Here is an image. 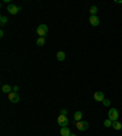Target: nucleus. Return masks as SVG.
Masks as SVG:
<instances>
[{"instance_id": "7ed1b4c3", "label": "nucleus", "mask_w": 122, "mask_h": 136, "mask_svg": "<svg viewBox=\"0 0 122 136\" xmlns=\"http://www.w3.org/2000/svg\"><path fill=\"white\" fill-rule=\"evenodd\" d=\"M76 127H77V129L80 131H85L89 128V124H88V122H85V120H81V122H77Z\"/></svg>"}, {"instance_id": "4468645a", "label": "nucleus", "mask_w": 122, "mask_h": 136, "mask_svg": "<svg viewBox=\"0 0 122 136\" xmlns=\"http://www.w3.org/2000/svg\"><path fill=\"white\" fill-rule=\"evenodd\" d=\"M44 44H45V38L44 37H39L37 39V45L38 46H44Z\"/></svg>"}, {"instance_id": "0eeeda50", "label": "nucleus", "mask_w": 122, "mask_h": 136, "mask_svg": "<svg viewBox=\"0 0 122 136\" xmlns=\"http://www.w3.org/2000/svg\"><path fill=\"white\" fill-rule=\"evenodd\" d=\"M94 100L98 101V102H103L104 100H105V95H104V92H101V91L94 92Z\"/></svg>"}, {"instance_id": "a211bd4d", "label": "nucleus", "mask_w": 122, "mask_h": 136, "mask_svg": "<svg viewBox=\"0 0 122 136\" xmlns=\"http://www.w3.org/2000/svg\"><path fill=\"white\" fill-rule=\"evenodd\" d=\"M60 116H67V109L62 108V109L60 111Z\"/></svg>"}, {"instance_id": "6e6552de", "label": "nucleus", "mask_w": 122, "mask_h": 136, "mask_svg": "<svg viewBox=\"0 0 122 136\" xmlns=\"http://www.w3.org/2000/svg\"><path fill=\"white\" fill-rule=\"evenodd\" d=\"M89 23L93 26V27H97L100 23V19L98 18V16H90L89 17Z\"/></svg>"}, {"instance_id": "f3484780", "label": "nucleus", "mask_w": 122, "mask_h": 136, "mask_svg": "<svg viewBox=\"0 0 122 136\" xmlns=\"http://www.w3.org/2000/svg\"><path fill=\"white\" fill-rule=\"evenodd\" d=\"M6 22H7V17H6V16H1V17H0V24L4 26Z\"/></svg>"}, {"instance_id": "aec40b11", "label": "nucleus", "mask_w": 122, "mask_h": 136, "mask_svg": "<svg viewBox=\"0 0 122 136\" xmlns=\"http://www.w3.org/2000/svg\"><path fill=\"white\" fill-rule=\"evenodd\" d=\"M19 86H17V85H16V86H14V88H12V91H14V92H17V91H19Z\"/></svg>"}, {"instance_id": "4be33fe9", "label": "nucleus", "mask_w": 122, "mask_h": 136, "mask_svg": "<svg viewBox=\"0 0 122 136\" xmlns=\"http://www.w3.org/2000/svg\"><path fill=\"white\" fill-rule=\"evenodd\" d=\"M70 136H76V134H71V135Z\"/></svg>"}, {"instance_id": "f8f14e48", "label": "nucleus", "mask_w": 122, "mask_h": 136, "mask_svg": "<svg viewBox=\"0 0 122 136\" xmlns=\"http://www.w3.org/2000/svg\"><path fill=\"white\" fill-rule=\"evenodd\" d=\"M82 112L81 111H77V112L75 113V116H73V118H75V122H81L82 120Z\"/></svg>"}, {"instance_id": "9d476101", "label": "nucleus", "mask_w": 122, "mask_h": 136, "mask_svg": "<svg viewBox=\"0 0 122 136\" xmlns=\"http://www.w3.org/2000/svg\"><path fill=\"white\" fill-rule=\"evenodd\" d=\"M1 91H3V92H4V94H7L9 95L10 92H12V88H11V86H10V85H3V88H1Z\"/></svg>"}, {"instance_id": "ddd939ff", "label": "nucleus", "mask_w": 122, "mask_h": 136, "mask_svg": "<svg viewBox=\"0 0 122 136\" xmlns=\"http://www.w3.org/2000/svg\"><path fill=\"white\" fill-rule=\"evenodd\" d=\"M111 128H114L115 130H121V129H122V124L116 120V122H112V127H111Z\"/></svg>"}, {"instance_id": "6ab92c4d", "label": "nucleus", "mask_w": 122, "mask_h": 136, "mask_svg": "<svg viewBox=\"0 0 122 136\" xmlns=\"http://www.w3.org/2000/svg\"><path fill=\"white\" fill-rule=\"evenodd\" d=\"M103 103H104V106H106V107H109V106H110V100L105 99V100L103 101Z\"/></svg>"}, {"instance_id": "f03ea898", "label": "nucleus", "mask_w": 122, "mask_h": 136, "mask_svg": "<svg viewBox=\"0 0 122 136\" xmlns=\"http://www.w3.org/2000/svg\"><path fill=\"white\" fill-rule=\"evenodd\" d=\"M48 33V26L47 24H40L37 28V34L39 37H45Z\"/></svg>"}, {"instance_id": "2eb2a0df", "label": "nucleus", "mask_w": 122, "mask_h": 136, "mask_svg": "<svg viewBox=\"0 0 122 136\" xmlns=\"http://www.w3.org/2000/svg\"><path fill=\"white\" fill-rule=\"evenodd\" d=\"M89 12H90V16H97V12H98V7L97 6H90L89 9Z\"/></svg>"}, {"instance_id": "f257e3e1", "label": "nucleus", "mask_w": 122, "mask_h": 136, "mask_svg": "<svg viewBox=\"0 0 122 136\" xmlns=\"http://www.w3.org/2000/svg\"><path fill=\"white\" fill-rule=\"evenodd\" d=\"M108 117L110 120L116 122L118 119V111L116 108H110V109H109V113H108Z\"/></svg>"}, {"instance_id": "412c9836", "label": "nucleus", "mask_w": 122, "mask_h": 136, "mask_svg": "<svg viewBox=\"0 0 122 136\" xmlns=\"http://www.w3.org/2000/svg\"><path fill=\"white\" fill-rule=\"evenodd\" d=\"M0 37H1V38L4 37V32H3V30H0Z\"/></svg>"}, {"instance_id": "dca6fc26", "label": "nucleus", "mask_w": 122, "mask_h": 136, "mask_svg": "<svg viewBox=\"0 0 122 136\" xmlns=\"http://www.w3.org/2000/svg\"><path fill=\"white\" fill-rule=\"evenodd\" d=\"M104 127L105 128H111L112 127V120H110V119L108 118V119L104 122Z\"/></svg>"}, {"instance_id": "39448f33", "label": "nucleus", "mask_w": 122, "mask_h": 136, "mask_svg": "<svg viewBox=\"0 0 122 136\" xmlns=\"http://www.w3.org/2000/svg\"><path fill=\"white\" fill-rule=\"evenodd\" d=\"M20 10H21L20 6H16V5H12V4L7 5V12H9L10 15H16Z\"/></svg>"}, {"instance_id": "1a4fd4ad", "label": "nucleus", "mask_w": 122, "mask_h": 136, "mask_svg": "<svg viewBox=\"0 0 122 136\" xmlns=\"http://www.w3.org/2000/svg\"><path fill=\"white\" fill-rule=\"evenodd\" d=\"M60 135L61 136H70L71 135V130L67 127H64L60 129Z\"/></svg>"}, {"instance_id": "423d86ee", "label": "nucleus", "mask_w": 122, "mask_h": 136, "mask_svg": "<svg viewBox=\"0 0 122 136\" xmlns=\"http://www.w3.org/2000/svg\"><path fill=\"white\" fill-rule=\"evenodd\" d=\"M7 96H9L10 102H12V103H17V102L20 101V96H19V94H17V92H14V91H12V92H10V94L7 95Z\"/></svg>"}, {"instance_id": "9b49d317", "label": "nucleus", "mask_w": 122, "mask_h": 136, "mask_svg": "<svg viewBox=\"0 0 122 136\" xmlns=\"http://www.w3.org/2000/svg\"><path fill=\"white\" fill-rule=\"evenodd\" d=\"M56 58L59 60V61H64V60L66 58V54L64 51H59L56 54Z\"/></svg>"}, {"instance_id": "20e7f679", "label": "nucleus", "mask_w": 122, "mask_h": 136, "mask_svg": "<svg viewBox=\"0 0 122 136\" xmlns=\"http://www.w3.org/2000/svg\"><path fill=\"white\" fill-rule=\"evenodd\" d=\"M57 124H59V127H61V128L67 127V124H68L67 116H59V117H57Z\"/></svg>"}]
</instances>
